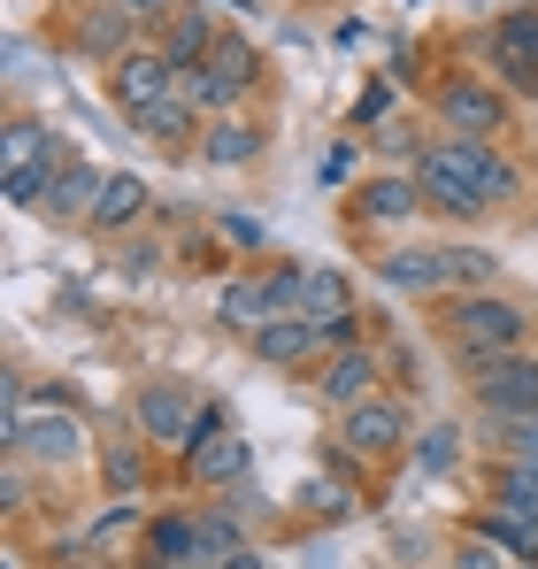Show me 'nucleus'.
Returning a JSON list of instances; mask_svg holds the SVG:
<instances>
[{"instance_id": "f257e3e1", "label": "nucleus", "mask_w": 538, "mask_h": 569, "mask_svg": "<svg viewBox=\"0 0 538 569\" xmlns=\"http://www.w3.org/2000/svg\"><path fill=\"white\" fill-rule=\"evenodd\" d=\"M447 339L461 355V370H477V362H500V355H531V316L508 292H454Z\"/></svg>"}, {"instance_id": "f03ea898", "label": "nucleus", "mask_w": 538, "mask_h": 569, "mask_svg": "<svg viewBox=\"0 0 538 569\" xmlns=\"http://www.w3.org/2000/svg\"><path fill=\"white\" fill-rule=\"evenodd\" d=\"M255 86H262V54H255L239 31H223V39H216V54L185 78V93L200 100V116H231Z\"/></svg>"}, {"instance_id": "7ed1b4c3", "label": "nucleus", "mask_w": 538, "mask_h": 569, "mask_svg": "<svg viewBox=\"0 0 538 569\" xmlns=\"http://www.w3.org/2000/svg\"><path fill=\"white\" fill-rule=\"evenodd\" d=\"M8 455L39 462V470H70L86 455V423L70 408H23V416H8Z\"/></svg>"}, {"instance_id": "20e7f679", "label": "nucleus", "mask_w": 538, "mask_h": 569, "mask_svg": "<svg viewBox=\"0 0 538 569\" xmlns=\"http://www.w3.org/2000/svg\"><path fill=\"white\" fill-rule=\"evenodd\" d=\"M131 416H139V431L155 439V447H192L200 431H208V400L178 378H155L139 385V400H131Z\"/></svg>"}, {"instance_id": "39448f33", "label": "nucleus", "mask_w": 538, "mask_h": 569, "mask_svg": "<svg viewBox=\"0 0 538 569\" xmlns=\"http://www.w3.org/2000/svg\"><path fill=\"white\" fill-rule=\"evenodd\" d=\"M439 123H447V139H508V93L492 78H447Z\"/></svg>"}, {"instance_id": "423d86ee", "label": "nucleus", "mask_w": 538, "mask_h": 569, "mask_svg": "<svg viewBox=\"0 0 538 569\" xmlns=\"http://www.w3.org/2000/svg\"><path fill=\"white\" fill-rule=\"evenodd\" d=\"M339 447H347V462H392L400 447H408V408L400 400H361L339 416Z\"/></svg>"}, {"instance_id": "0eeeda50", "label": "nucleus", "mask_w": 538, "mask_h": 569, "mask_svg": "<svg viewBox=\"0 0 538 569\" xmlns=\"http://www.w3.org/2000/svg\"><path fill=\"white\" fill-rule=\"evenodd\" d=\"M408 178L424 186V208H439V216H454V223L485 216V192L469 186V170L454 162V139H439V147H424V154L408 162Z\"/></svg>"}, {"instance_id": "6e6552de", "label": "nucleus", "mask_w": 538, "mask_h": 569, "mask_svg": "<svg viewBox=\"0 0 538 569\" xmlns=\"http://www.w3.org/2000/svg\"><path fill=\"white\" fill-rule=\"evenodd\" d=\"M469 392L485 416H538V355H500V362H477Z\"/></svg>"}, {"instance_id": "1a4fd4ad", "label": "nucleus", "mask_w": 538, "mask_h": 569, "mask_svg": "<svg viewBox=\"0 0 538 569\" xmlns=\"http://www.w3.org/2000/svg\"><path fill=\"white\" fill-rule=\"evenodd\" d=\"M108 93H116L123 116H147L162 93H178V70L162 62V47H131V54L108 62Z\"/></svg>"}, {"instance_id": "9d476101", "label": "nucleus", "mask_w": 538, "mask_h": 569, "mask_svg": "<svg viewBox=\"0 0 538 569\" xmlns=\"http://www.w3.org/2000/svg\"><path fill=\"white\" fill-rule=\"evenodd\" d=\"M377 385H385V362H377V347H331L323 362H316V392L347 416L361 400H377Z\"/></svg>"}, {"instance_id": "9b49d317", "label": "nucleus", "mask_w": 538, "mask_h": 569, "mask_svg": "<svg viewBox=\"0 0 538 569\" xmlns=\"http://www.w3.org/2000/svg\"><path fill=\"white\" fill-rule=\"evenodd\" d=\"M247 347H255V362H269V370H316V362L331 355V339H323L316 316H277V323H262Z\"/></svg>"}, {"instance_id": "f8f14e48", "label": "nucleus", "mask_w": 538, "mask_h": 569, "mask_svg": "<svg viewBox=\"0 0 538 569\" xmlns=\"http://www.w3.org/2000/svg\"><path fill=\"white\" fill-rule=\"evenodd\" d=\"M454 162L469 170V186L485 192V208H516L524 200V170L500 139H454Z\"/></svg>"}, {"instance_id": "ddd939ff", "label": "nucleus", "mask_w": 538, "mask_h": 569, "mask_svg": "<svg viewBox=\"0 0 538 569\" xmlns=\"http://www.w3.org/2000/svg\"><path fill=\"white\" fill-rule=\"evenodd\" d=\"M131 123H139V139H155L162 154H200V131H208V123H200V100L185 93V78H178V93H162L147 116H131Z\"/></svg>"}, {"instance_id": "4468645a", "label": "nucleus", "mask_w": 538, "mask_h": 569, "mask_svg": "<svg viewBox=\"0 0 538 569\" xmlns=\"http://www.w3.org/2000/svg\"><path fill=\"white\" fill-rule=\"evenodd\" d=\"M247 470H255V447H247L239 431H208L200 447H185V477H192V485H208V492L239 485Z\"/></svg>"}, {"instance_id": "2eb2a0df", "label": "nucleus", "mask_w": 538, "mask_h": 569, "mask_svg": "<svg viewBox=\"0 0 538 569\" xmlns=\"http://www.w3.org/2000/svg\"><path fill=\"white\" fill-rule=\"evenodd\" d=\"M216 39H223V31H216V16H208V8H170V39H162V62H170L178 78H192V70H200V62L216 54Z\"/></svg>"}, {"instance_id": "dca6fc26", "label": "nucleus", "mask_w": 538, "mask_h": 569, "mask_svg": "<svg viewBox=\"0 0 538 569\" xmlns=\"http://www.w3.org/2000/svg\"><path fill=\"white\" fill-rule=\"evenodd\" d=\"M100 192H108V170H100V162H70V170L54 178V192H47L39 216H54V223H92Z\"/></svg>"}, {"instance_id": "f3484780", "label": "nucleus", "mask_w": 538, "mask_h": 569, "mask_svg": "<svg viewBox=\"0 0 538 569\" xmlns=\"http://www.w3.org/2000/svg\"><path fill=\"white\" fill-rule=\"evenodd\" d=\"M147 555H155V569H200V508L155 516L147 523Z\"/></svg>"}, {"instance_id": "a211bd4d", "label": "nucleus", "mask_w": 538, "mask_h": 569, "mask_svg": "<svg viewBox=\"0 0 538 569\" xmlns=\"http://www.w3.org/2000/svg\"><path fill=\"white\" fill-rule=\"evenodd\" d=\"M262 154V123H247V116H208V131H200V162L208 170H239V162H255Z\"/></svg>"}, {"instance_id": "6ab92c4d", "label": "nucleus", "mask_w": 538, "mask_h": 569, "mask_svg": "<svg viewBox=\"0 0 538 569\" xmlns=\"http://www.w3.org/2000/svg\"><path fill=\"white\" fill-rule=\"evenodd\" d=\"M377 278L392 284V292H447V247H400V254H385L377 262Z\"/></svg>"}, {"instance_id": "aec40b11", "label": "nucleus", "mask_w": 538, "mask_h": 569, "mask_svg": "<svg viewBox=\"0 0 538 569\" xmlns=\"http://www.w3.org/2000/svg\"><path fill=\"white\" fill-rule=\"evenodd\" d=\"M216 323L223 331H262V323H277V300H269V278H231L223 292H216Z\"/></svg>"}, {"instance_id": "412c9836", "label": "nucleus", "mask_w": 538, "mask_h": 569, "mask_svg": "<svg viewBox=\"0 0 538 569\" xmlns=\"http://www.w3.org/2000/svg\"><path fill=\"white\" fill-rule=\"evenodd\" d=\"M0 162H8V170H39V162H70V154H62V139H54L39 116H8V131H0Z\"/></svg>"}, {"instance_id": "4be33fe9", "label": "nucleus", "mask_w": 538, "mask_h": 569, "mask_svg": "<svg viewBox=\"0 0 538 569\" xmlns=\"http://www.w3.org/2000/svg\"><path fill=\"white\" fill-rule=\"evenodd\" d=\"M416 208H424V186H416V178H377V186L355 192V216H361V223H408Z\"/></svg>"}, {"instance_id": "5701e85b", "label": "nucleus", "mask_w": 538, "mask_h": 569, "mask_svg": "<svg viewBox=\"0 0 538 569\" xmlns=\"http://www.w3.org/2000/svg\"><path fill=\"white\" fill-rule=\"evenodd\" d=\"M78 47H86L92 62H116V54H131V47H139V39H131V8H123V0L92 8L86 23H78Z\"/></svg>"}, {"instance_id": "b1692460", "label": "nucleus", "mask_w": 538, "mask_h": 569, "mask_svg": "<svg viewBox=\"0 0 538 569\" xmlns=\"http://www.w3.org/2000/svg\"><path fill=\"white\" fill-rule=\"evenodd\" d=\"M147 200H155V192H147V178L116 170V178H108V192H100V208H92V231H108V239H116V231H131V223L147 216Z\"/></svg>"}, {"instance_id": "393cba45", "label": "nucleus", "mask_w": 538, "mask_h": 569, "mask_svg": "<svg viewBox=\"0 0 538 569\" xmlns=\"http://www.w3.org/2000/svg\"><path fill=\"white\" fill-rule=\"evenodd\" d=\"M469 531H485L492 547H508V555H516L524 569L538 562V523H524V516H516V508H500V500H492V508H485V516H477Z\"/></svg>"}, {"instance_id": "a878e982", "label": "nucleus", "mask_w": 538, "mask_h": 569, "mask_svg": "<svg viewBox=\"0 0 538 569\" xmlns=\"http://www.w3.org/2000/svg\"><path fill=\"white\" fill-rule=\"evenodd\" d=\"M492 500L516 508L524 523H538V470L531 462H492Z\"/></svg>"}, {"instance_id": "bb28decb", "label": "nucleus", "mask_w": 538, "mask_h": 569, "mask_svg": "<svg viewBox=\"0 0 538 569\" xmlns=\"http://www.w3.org/2000/svg\"><path fill=\"white\" fill-rule=\"evenodd\" d=\"M239 508H200V569H216L223 555H239Z\"/></svg>"}, {"instance_id": "cd10ccee", "label": "nucleus", "mask_w": 538, "mask_h": 569, "mask_svg": "<svg viewBox=\"0 0 538 569\" xmlns=\"http://www.w3.org/2000/svg\"><path fill=\"white\" fill-rule=\"evenodd\" d=\"M492 270H500V254H492V247H447L454 292H492Z\"/></svg>"}, {"instance_id": "c85d7f7f", "label": "nucleus", "mask_w": 538, "mask_h": 569, "mask_svg": "<svg viewBox=\"0 0 538 569\" xmlns=\"http://www.w3.org/2000/svg\"><path fill=\"white\" fill-rule=\"evenodd\" d=\"M447 569H524V562H516L508 547H492L485 531H461V539H454V555H447Z\"/></svg>"}, {"instance_id": "c756f323", "label": "nucleus", "mask_w": 538, "mask_h": 569, "mask_svg": "<svg viewBox=\"0 0 538 569\" xmlns=\"http://www.w3.org/2000/svg\"><path fill=\"white\" fill-rule=\"evenodd\" d=\"M416 462H424V477H454V462H461V431H454V423H431L424 447H416Z\"/></svg>"}, {"instance_id": "7c9ffc66", "label": "nucleus", "mask_w": 538, "mask_h": 569, "mask_svg": "<svg viewBox=\"0 0 538 569\" xmlns=\"http://www.w3.org/2000/svg\"><path fill=\"white\" fill-rule=\"evenodd\" d=\"M492 47H508V54H531V62H538V8H508V16L492 23Z\"/></svg>"}, {"instance_id": "2f4dec72", "label": "nucleus", "mask_w": 538, "mask_h": 569, "mask_svg": "<svg viewBox=\"0 0 538 569\" xmlns=\"http://www.w3.org/2000/svg\"><path fill=\"white\" fill-rule=\"evenodd\" d=\"M492 78H500V93L538 100V62H531V54H508V47H492Z\"/></svg>"}, {"instance_id": "473e14b6", "label": "nucleus", "mask_w": 538, "mask_h": 569, "mask_svg": "<svg viewBox=\"0 0 538 569\" xmlns=\"http://www.w3.org/2000/svg\"><path fill=\"white\" fill-rule=\"evenodd\" d=\"M139 485H147V462H139L131 447H116V455H108V492H123V500H139Z\"/></svg>"}, {"instance_id": "72a5a7b5", "label": "nucleus", "mask_w": 538, "mask_h": 569, "mask_svg": "<svg viewBox=\"0 0 538 569\" xmlns=\"http://www.w3.org/2000/svg\"><path fill=\"white\" fill-rule=\"evenodd\" d=\"M23 500H31V462H16V455H8V470H0V508H8V516H23Z\"/></svg>"}, {"instance_id": "f704fd0d", "label": "nucleus", "mask_w": 538, "mask_h": 569, "mask_svg": "<svg viewBox=\"0 0 538 569\" xmlns=\"http://www.w3.org/2000/svg\"><path fill=\"white\" fill-rule=\"evenodd\" d=\"M123 531H139V500H116V508L92 523V547H100V539H123Z\"/></svg>"}, {"instance_id": "c9c22d12", "label": "nucleus", "mask_w": 538, "mask_h": 569, "mask_svg": "<svg viewBox=\"0 0 538 569\" xmlns=\"http://www.w3.org/2000/svg\"><path fill=\"white\" fill-rule=\"evenodd\" d=\"M408 147H416L408 123H385V131H377V154H408ZM416 154H424V147H416Z\"/></svg>"}, {"instance_id": "e433bc0d", "label": "nucleus", "mask_w": 538, "mask_h": 569, "mask_svg": "<svg viewBox=\"0 0 538 569\" xmlns=\"http://www.w3.org/2000/svg\"><path fill=\"white\" fill-rule=\"evenodd\" d=\"M223 239H239V247H255V239H262V223H247V216H223Z\"/></svg>"}, {"instance_id": "4c0bfd02", "label": "nucleus", "mask_w": 538, "mask_h": 569, "mask_svg": "<svg viewBox=\"0 0 538 569\" xmlns=\"http://www.w3.org/2000/svg\"><path fill=\"white\" fill-rule=\"evenodd\" d=\"M216 569H269V562H262V555H255V547H239V555H223V562H216Z\"/></svg>"}, {"instance_id": "58836bf2", "label": "nucleus", "mask_w": 538, "mask_h": 569, "mask_svg": "<svg viewBox=\"0 0 538 569\" xmlns=\"http://www.w3.org/2000/svg\"><path fill=\"white\" fill-rule=\"evenodd\" d=\"M123 8H178V0H123Z\"/></svg>"}, {"instance_id": "ea45409f", "label": "nucleus", "mask_w": 538, "mask_h": 569, "mask_svg": "<svg viewBox=\"0 0 538 569\" xmlns=\"http://www.w3.org/2000/svg\"><path fill=\"white\" fill-rule=\"evenodd\" d=\"M531 470H538V455H531Z\"/></svg>"}, {"instance_id": "a19ab883", "label": "nucleus", "mask_w": 538, "mask_h": 569, "mask_svg": "<svg viewBox=\"0 0 538 569\" xmlns=\"http://www.w3.org/2000/svg\"><path fill=\"white\" fill-rule=\"evenodd\" d=\"M8 569H16V562H8Z\"/></svg>"}]
</instances>
